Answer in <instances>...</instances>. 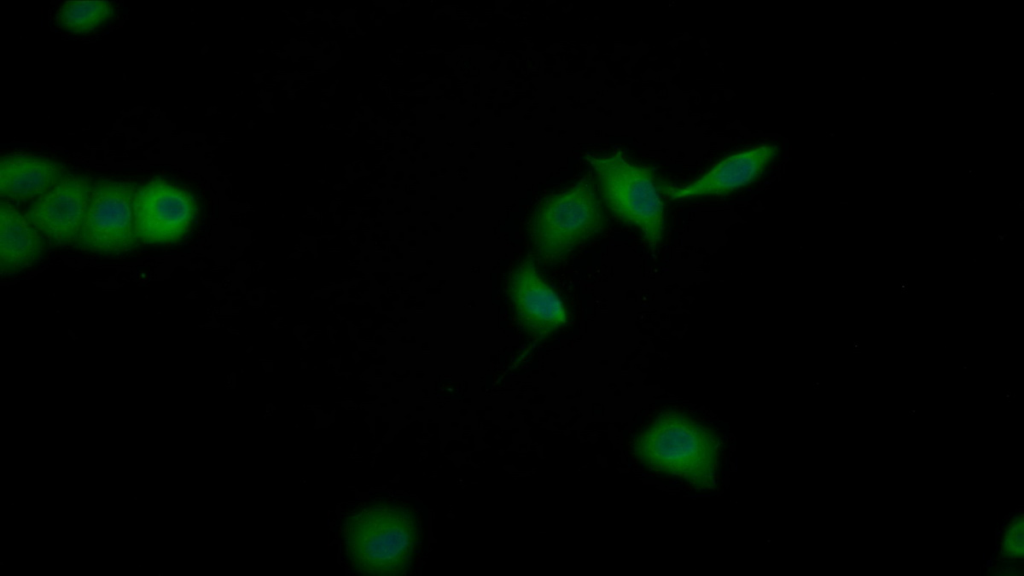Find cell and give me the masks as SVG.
I'll use <instances>...</instances> for the list:
<instances>
[{
    "mask_svg": "<svg viewBox=\"0 0 1024 576\" xmlns=\"http://www.w3.org/2000/svg\"><path fill=\"white\" fill-rule=\"evenodd\" d=\"M132 182L99 179L93 182L81 230L73 246L91 253L117 254L137 244L134 232Z\"/></svg>",
    "mask_w": 1024,
    "mask_h": 576,
    "instance_id": "5b68a950",
    "label": "cell"
},
{
    "mask_svg": "<svg viewBox=\"0 0 1024 576\" xmlns=\"http://www.w3.org/2000/svg\"><path fill=\"white\" fill-rule=\"evenodd\" d=\"M1023 517L1022 514L1012 516L1002 530L999 542V556L1008 562L1023 559Z\"/></svg>",
    "mask_w": 1024,
    "mask_h": 576,
    "instance_id": "4fadbf2b",
    "label": "cell"
},
{
    "mask_svg": "<svg viewBox=\"0 0 1024 576\" xmlns=\"http://www.w3.org/2000/svg\"><path fill=\"white\" fill-rule=\"evenodd\" d=\"M66 173L63 164L50 158L3 156L0 160V195L16 201L37 199Z\"/></svg>",
    "mask_w": 1024,
    "mask_h": 576,
    "instance_id": "30bf717a",
    "label": "cell"
},
{
    "mask_svg": "<svg viewBox=\"0 0 1024 576\" xmlns=\"http://www.w3.org/2000/svg\"><path fill=\"white\" fill-rule=\"evenodd\" d=\"M42 234L8 201L0 204V271L19 272L37 263L44 253Z\"/></svg>",
    "mask_w": 1024,
    "mask_h": 576,
    "instance_id": "8fae6325",
    "label": "cell"
},
{
    "mask_svg": "<svg viewBox=\"0 0 1024 576\" xmlns=\"http://www.w3.org/2000/svg\"><path fill=\"white\" fill-rule=\"evenodd\" d=\"M777 147L772 144L753 147L731 155L688 185L671 187L672 200L705 195H723L754 181L774 158Z\"/></svg>",
    "mask_w": 1024,
    "mask_h": 576,
    "instance_id": "9c48e42d",
    "label": "cell"
},
{
    "mask_svg": "<svg viewBox=\"0 0 1024 576\" xmlns=\"http://www.w3.org/2000/svg\"><path fill=\"white\" fill-rule=\"evenodd\" d=\"M605 224L600 197L593 183L582 178L539 203L529 221V234L536 254L556 261L596 238Z\"/></svg>",
    "mask_w": 1024,
    "mask_h": 576,
    "instance_id": "7a4b0ae2",
    "label": "cell"
},
{
    "mask_svg": "<svg viewBox=\"0 0 1024 576\" xmlns=\"http://www.w3.org/2000/svg\"><path fill=\"white\" fill-rule=\"evenodd\" d=\"M134 232L144 245L171 244L182 239L197 216V202L186 189L163 179L137 187Z\"/></svg>",
    "mask_w": 1024,
    "mask_h": 576,
    "instance_id": "8992f818",
    "label": "cell"
},
{
    "mask_svg": "<svg viewBox=\"0 0 1024 576\" xmlns=\"http://www.w3.org/2000/svg\"><path fill=\"white\" fill-rule=\"evenodd\" d=\"M602 201L622 222L639 230L654 252L665 233L664 204L652 170L629 161L620 151L590 155Z\"/></svg>",
    "mask_w": 1024,
    "mask_h": 576,
    "instance_id": "3957f363",
    "label": "cell"
},
{
    "mask_svg": "<svg viewBox=\"0 0 1024 576\" xmlns=\"http://www.w3.org/2000/svg\"><path fill=\"white\" fill-rule=\"evenodd\" d=\"M93 180L66 173L53 187L35 199L25 215L52 244L74 245L87 210Z\"/></svg>",
    "mask_w": 1024,
    "mask_h": 576,
    "instance_id": "52a82bcc",
    "label": "cell"
},
{
    "mask_svg": "<svg viewBox=\"0 0 1024 576\" xmlns=\"http://www.w3.org/2000/svg\"><path fill=\"white\" fill-rule=\"evenodd\" d=\"M418 543L414 514L395 505H374L350 515L344 526L351 565L365 574L395 575L409 568Z\"/></svg>",
    "mask_w": 1024,
    "mask_h": 576,
    "instance_id": "6da1fadb",
    "label": "cell"
},
{
    "mask_svg": "<svg viewBox=\"0 0 1024 576\" xmlns=\"http://www.w3.org/2000/svg\"><path fill=\"white\" fill-rule=\"evenodd\" d=\"M507 293L519 325L533 338L543 339L565 325L567 314L562 300L531 260L510 273Z\"/></svg>",
    "mask_w": 1024,
    "mask_h": 576,
    "instance_id": "ba28073f",
    "label": "cell"
},
{
    "mask_svg": "<svg viewBox=\"0 0 1024 576\" xmlns=\"http://www.w3.org/2000/svg\"><path fill=\"white\" fill-rule=\"evenodd\" d=\"M636 454L651 469L698 485L714 480L718 442L709 429L679 413H666L636 440Z\"/></svg>",
    "mask_w": 1024,
    "mask_h": 576,
    "instance_id": "277c9868",
    "label": "cell"
},
{
    "mask_svg": "<svg viewBox=\"0 0 1024 576\" xmlns=\"http://www.w3.org/2000/svg\"><path fill=\"white\" fill-rule=\"evenodd\" d=\"M113 10L109 1H69L59 8L57 23L71 33H89L105 23Z\"/></svg>",
    "mask_w": 1024,
    "mask_h": 576,
    "instance_id": "7c38bea8",
    "label": "cell"
}]
</instances>
